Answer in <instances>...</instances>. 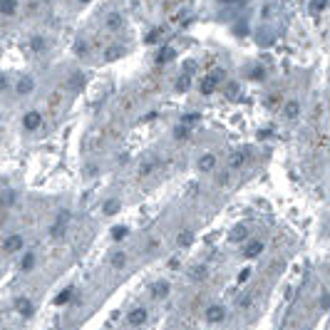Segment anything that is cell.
Listing matches in <instances>:
<instances>
[{"label": "cell", "mask_w": 330, "mask_h": 330, "mask_svg": "<svg viewBox=\"0 0 330 330\" xmlns=\"http://www.w3.org/2000/svg\"><path fill=\"white\" fill-rule=\"evenodd\" d=\"M67 221H70V211H60L57 214V221L50 229V236L52 238H62L65 236V229H67Z\"/></svg>", "instance_id": "1"}, {"label": "cell", "mask_w": 330, "mask_h": 330, "mask_svg": "<svg viewBox=\"0 0 330 330\" xmlns=\"http://www.w3.org/2000/svg\"><path fill=\"white\" fill-rule=\"evenodd\" d=\"M23 236H18V234H13V236H8L5 241H3V251L5 253H18L20 248H23Z\"/></svg>", "instance_id": "2"}, {"label": "cell", "mask_w": 330, "mask_h": 330, "mask_svg": "<svg viewBox=\"0 0 330 330\" xmlns=\"http://www.w3.org/2000/svg\"><path fill=\"white\" fill-rule=\"evenodd\" d=\"M40 122H43L40 112H28V114L23 117V127H25L28 132H35V129L40 127Z\"/></svg>", "instance_id": "3"}, {"label": "cell", "mask_w": 330, "mask_h": 330, "mask_svg": "<svg viewBox=\"0 0 330 330\" xmlns=\"http://www.w3.org/2000/svg\"><path fill=\"white\" fill-rule=\"evenodd\" d=\"M151 295H154L156 300L167 298V295H169V283H167V281H159V283H154V285H151Z\"/></svg>", "instance_id": "4"}, {"label": "cell", "mask_w": 330, "mask_h": 330, "mask_svg": "<svg viewBox=\"0 0 330 330\" xmlns=\"http://www.w3.org/2000/svg\"><path fill=\"white\" fill-rule=\"evenodd\" d=\"M224 315H226V310H224L221 305L206 308V320H209V323H219V320H224Z\"/></svg>", "instance_id": "5"}, {"label": "cell", "mask_w": 330, "mask_h": 330, "mask_svg": "<svg viewBox=\"0 0 330 330\" xmlns=\"http://www.w3.org/2000/svg\"><path fill=\"white\" fill-rule=\"evenodd\" d=\"M261 253H263V243H261V241H251V243H246V251H243L246 258H256V256H261Z\"/></svg>", "instance_id": "6"}, {"label": "cell", "mask_w": 330, "mask_h": 330, "mask_svg": "<svg viewBox=\"0 0 330 330\" xmlns=\"http://www.w3.org/2000/svg\"><path fill=\"white\" fill-rule=\"evenodd\" d=\"M15 310H18L23 318H28V315H33V303H30L28 298H18V300H15Z\"/></svg>", "instance_id": "7"}, {"label": "cell", "mask_w": 330, "mask_h": 330, "mask_svg": "<svg viewBox=\"0 0 330 330\" xmlns=\"http://www.w3.org/2000/svg\"><path fill=\"white\" fill-rule=\"evenodd\" d=\"M129 323H132V325L146 323V310H144V308H134V310L129 313Z\"/></svg>", "instance_id": "8"}, {"label": "cell", "mask_w": 330, "mask_h": 330, "mask_svg": "<svg viewBox=\"0 0 330 330\" xmlns=\"http://www.w3.org/2000/svg\"><path fill=\"white\" fill-rule=\"evenodd\" d=\"M18 10V0H0V15H13Z\"/></svg>", "instance_id": "9"}, {"label": "cell", "mask_w": 330, "mask_h": 330, "mask_svg": "<svg viewBox=\"0 0 330 330\" xmlns=\"http://www.w3.org/2000/svg\"><path fill=\"white\" fill-rule=\"evenodd\" d=\"M216 82H219V75H209V77L201 82V92H204V94H211V92L216 90Z\"/></svg>", "instance_id": "10"}, {"label": "cell", "mask_w": 330, "mask_h": 330, "mask_svg": "<svg viewBox=\"0 0 330 330\" xmlns=\"http://www.w3.org/2000/svg\"><path fill=\"white\" fill-rule=\"evenodd\" d=\"M214 164H216V156H214V154H204L201 161H199V169H201V172H211Z\"/></svg>", "instance_id": "11"}, {"label": "cell", "mask_w": 330, "mask_h": 330, "mask_svg": "<svg viewBox=\"0 0 330 330\" xmlns=\"http://www.w3.org/2000/svg\"><path fill=\"white\" fill-rule=\"evenodd\" d=\"M33 87H35V82H33L30 77H23V80L18 82V94H30Z\"/></svg>", "instance_id": "12"}, {"label": "cell", "mask_w": 330, "mask_h": 330, "mask_svg": "<svg viewBox=\"0 0 330 330\" xmlns=\"http://www.w3.org/2000/svg\"><path fill=\"white\" fill-rule=\"evenodd\" d=\"M243 238H246V226H243V224H236V226L231 229V241L238 243V241H243Z\"/></svg>", "instance_id": "13"}, {"label": "cell", "mask_w": 330, "mask_h": 330, "mask_svg": "<svg viewBox=\"0 0 330 330\" xmlns=\"http://www.w3.org/2000/svg\"><path fill=\"white\" fill-rule=\"evenodd\" d=\"M174 57H177L174 47H161V50H159V57H156V60H159V62H172Z\"/></svg>", "instance_id": "14"}, {"label": "cell", "mask_w": 330, "mask_h": 330, "mask_svg": "<svg viewBox=\"0 0 330 330\" xmlns=\"http://www.w3.org/2000/svg\"><path fill=\"white\" fill-rule=\"evenodd\" d=\"M243 161H246V154H243V151H234L229 164H231L234 169H238V167H243Z\"/></svg>", "instance_id": "15"}, {"label": "cell", "mask_w": 330, "mask_h": 330, "mask_svg": "<svg viewBox=\"0 0 330 330\" xmlns=\"http://www.w3.org/2000/svg\"><path fill=\"white\" fill-rule=\"evenodd\" d=\"M72 293H75V290H72V285H70V288H65V290H62V293L55 298V305H65V303H70Z\"/></svg>", "instance_id": "16"}, {"label": "cell", "mask_w": 330, "mask_h": 330, "mask_svg": "<svg viewBox=\"0 0 330 330\" xmlns=\"http://www.w3.org/2000/svg\"><path fill=\"white\" fill-rule=\"evenodd\" d=\"M33 266H35V256H33V253H25L23 261H20V268H23V271H33Z\"/></svg>", "instance_id": "17"}, {"label": "cell", "mask_w": 330, "mask_h": 330, "mask_svg": "<svg viewBox=\"0 0 330 330\" xmlns=\"http://www.w3.org/2000/svg\"><path fill=\"white\" fill-rule=\"evenodd\" d=\"M70 80H72V82H70V87H72V90H80V87L85 85V75H82V72H75Z\"/></svg>", "instance_id": "18"}, {"label": "cell", "mask_w": 330, "mask_h": 330, "mask_svg": "<svg viewBox=\"0 0 330 330\" xmlns=\"http://www.w3.org/2000/svg\"><path fill=\"white\" fill-rule=\"evenodd\" d=\"M191 238H194V234H191V231H182V234L177 236V243H179V246H189V243H191Z\"/></svg>", "instance_id": "19"}, {"label": "cell", "mask_w": 330, "mask_h": 330, "mask_svg": "<svg viewBox=\"0 0 330 330\" xmlns=\"http://www.w3.org/2000/svg\"><path fill=\"white\" fill-rule=\"evenodd\" d=\"M298 112H300L298 102H288V104H285V114H288L290 119H295V117H298Z\"/></svg>", "instance_id": "20"}, {"label": "cell", "mask_w": 330, "mask_h": 330, "mask_svg": "<svg viewBox=\"0 0 330 330\" xmlns=\"http://www.w3.org/2000/svg\"><path fill=\"white\" fill-rule=\"evenodd\" d=\"M104 57H107V60H117V57H122V47H117V45H114V47H107Z\"/></svg>", "instance_id": "21"}, {"label": "cell", "mask_w": 330, "mask_h": 330, "mask_svg": "<svg viewBox=\"0 0 330 330\" xmlns=\"http://www.w3.org/2000/svg\"><path fill=\"white\" fill-rule=\"evenodd\" d=\"M189 85H191V77H189V75H182V77H179V82H177V90H179V92H184V90H189Z\"/></svg>", "instance_id": "22"}, {"label": "cell", "mask_w": 330, "mask_h": 330, "mask_svg": "<svg viewBox=\"0 0 330 330\" xmlns=\"http://www.w3.org/2000/svg\"><path fill=\"white\" fill-rule=\"evenodd\" d=\"M124 236H127V226H114V229H112V238H114V241H122Z\"/></svg>", "instance_id": "23"}, {"label": "cell", "mask_w": 330, "mask_h": 330, "mask_svg": "<svg viewBox=\"0 0 330 330\" xmlns=\"http://www.w3.org/2000/svg\"><path fill=\"white\" fill-rule=\"evenodd\" d=\"M107 25H109V28H112V30H117V28H119V25H122V18H119V15H117V13H112V15H109V18H107Z\"/></svg>", "instance_id": "24"}, {"label": "cell", "mask_w": 330, "mask_h": 330, "mask_svg": "<svg viewBox=\"0 0 330 330\" xmlns=\"http://www.w3.org/2000/svg\"><path fill=\"white\" fill-rule=\"evenodd\" d=\"M15 204V191H8L3 199H0V206H13Z\"/></svg>", "instance_id": "25"}, {"label": "cell", "mask_w": 330, "mask_h": 330, "mask_svg": "<svg viewBox=\"0 0 330 330\" xmlns=\"http://www.w3.org/2000/svg\"><path fill=\"white\" fill-rule=\"evenodd\" d=\"M117 211H119V201H107V204H104V214L112 216V214H117Z\"/></svg>", "instance_id": "26"}, {"label": "cell", "mask_w": 330, "mask_h": 330, "mask_svg": "<svg viewBox=\"0 0 330 330\" xmlns=\"http://www.w3.org/2000/svg\"><path fill=\"white\" fill-rule=\"evenodd\" d=\"M124 261H127V256H124V253H114V256H112V266H114V268H122V266H124Z\"/></svg>", "instance_id": "27"}, {"label": "cell", "mask_w": 330, "mask_h": 330, "mask_svg": "<svg viewBox=\"0 0 330 330\" xmlns=\"http://www.w3.org/2000/svg\"><path fill=\"white\" fill-rule=\"evenodd\" d=\"M199 119H201V117H199V114H187V117H184V119H182V127H189V124H196V122H199Z\"/></svg>", "instance_id": "28"}, {"label": "cell", "mask_w": 330, "mask_h": 330, "mask_svg": "<svg viewBox=\"0 0 330 330\" xmlns=\"http://www.w3.org/2000/svg\"><path fill=\"white\" fill-rule=\"evenodd\" d=\"M151 169H154V161H144V164H141V167H139V174L144 177V174H149Z\"/></svg>", "instance_id": "29"}, {"label": "cell", "mask_w": 330, "mask_h": 330, "mask_svg": "<svg viewBox=\"0 0 330 330\" xmlns=\"http://www.w3.org/2000/svg\"><path fill=\"white\" fill-rule=\"evenodd\" d=\"M30 47H33L35 52H40V50L45 47V43H43V38H33V43H30Z\"/></svg>", "instance_id": "30"}, {"label": "cell", "mask_w": 330, "mask_h": 330, "mask_svg": "<svg viewBox=\"0 0 330 330\" xmlns=\"http://www.w3.org/2000/svg\"><path fill=\"white\" fill-rule=\"evenodd\" d=\"M204 276H206V266H199V268H194V278H196V281H201Z\"/></svg>", "instance_id": "31"}, {"label": "cell", "mask_w": 330, "mask_h": 330, "mask_svg": "<svg viewBox=\"0 0 330 330\" xmlns=\"http://www.w3.org/2000/svg\"><path fill=\"white\" fill-rule=\"evenodd\" d=\"M161 35V30H151L149 35H146V43H156V38Z\"/></svg>", "instance_id": "32"}, {"label": "cell", "mask_w": 330, "mask_h": 330, "mask_svg": "<svg viewBox=\"0 0 330 330\" xmlns=\"http://www.w3.org/2000/svg\"><path fill=\"white\" fill-rule=\"evenodd\" d=\"M174 134H177V139H184V137L189 134V129H187V127H177V132H174Z\"/></svg>", "instance_id": "33"}, {"label": "cell", "mask_w": 330, "mask_h": 330, "mask_svg": "<svg viewBox=\"0 0 330 330\" xmlns=\"http://www.w3.org/2000/svg\"><path fill=\"white\" fill-rule=\"evenodd\" d=\"M75 52H77V55H85V52H87V45H85V43H77V45H75Z\"/></svg>", "instance_id": "34"}, {"label": "cell", "mask_w": 330, "mask_h": 330, "mask_svg": "<svg viewBox=\"0 0 330 330\" xmlns=\"http://www.w3.org/2000/svg\"><path fill=\"white\" fill-rule=\"evenodd\" d=\"M320 308H323V310L330 308V295H323V298H320Z\"/></svg>", "instance_id": "35"}, {"label": "cell", "mask_w": 330, "mask_h": 330, "mask_svg": "<svg viewBox=\"0 0 330 330\" xmlns=\"http://www.w3.org/2000/svg\"><path fill=\"white\" fill-rule=\"evenodd\" d=\"M236 92H238V85L231 82V85H229V97H236Z\"/></svg>", "instance_id": "36"}, {"label": "cell", "mask_w": 330, "mask_h": 330, "mask_svg": "<svg viewBox=\"0 0 330 330\" xmlns=\"http://www.w3.org/2000/svg\"><path fill=\"white\" fill-rule=\"evenodd\" d=\"M248 276H251V271H248V268H243V271H241V273H238V281H241V283H243V281H246V278H248Z\"/></svg>", "instance_id": "37"}, {"label": "cell", "mask_w": 330, "mask_h": 330, "mask_svg": "<svg viewBox=\"0 0 330 330\" xmlns=\"http://www.w3.org/2000/svg\"><path fill=\"white\" fill-rule=\"evenodd\" d=\"M3 90H8V80H5L3 75H0V92H3Z\"/></svg>", "instance_id": "38"}, {"label": "cell", "mask_w": 330, "mask_h": 330, "mask_svg": "<svg viewBox=\"0 0 330 330\" xmlns=\"http://www.w3.org/2000/svg\"><path fill=\"white\" fill-rule=\"evenodd\" d=\"M278 99H281V97H278V94H273V97H271V99H268V104H271V107H273V104H278Z\"/></svg>", "instance_id": "39"}]
</instances>
